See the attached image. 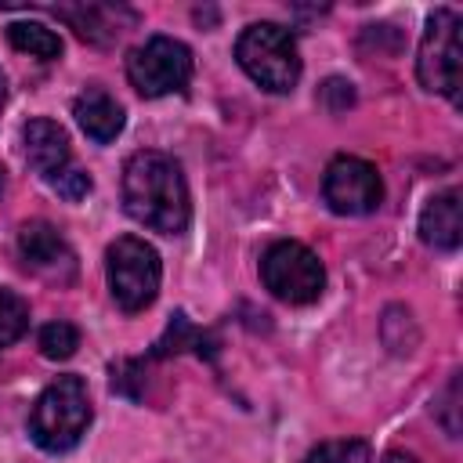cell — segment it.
<instances>
[{
    "label": "cell",
    "mask_w": 463,
    "mask_h": 463,
    "mask_svg": "<svg viewBox=\"0 0 463 463\" xmlns=\"http://www.w3.org/2000/svg\"><path fill=\"white\" fill-rule=\"evenodd\" d=\"M318 101H322V109H329L333 116L336 112H344V109H351L354 105V87L347 83V80H326L322 87H318Z\"/></svg>",
    "instance_id": "18"
},
{
    "label": "cell",
    "mask_w": 463,
    "mask_h": 463,
    "mask_svg": "<svg viewBox=\"0 0 463 463\" xmlns=\"http://www.w3.org/2000/svg\"><path fill=\"white\" fill-rule=\"evenodd\" d=\"M322 199L329 203L333 213H344V217H362V213H373L383 199V181L376 174L373 163L358 159V156H336L329 166H326V177H322Z\"/></svg>",
    "instance_id": "8"
},
{
    "label": "cell",
    "mask_w": 463,
    "mask_h": 463,
    "mask_svg": "<svg viewBox=\"0 0 463 463\" xmlns=\"http://www.w3.org/2000/svg\"><path fill=\"white\" fill-rule=\"evenodd\" d=\"M420 239L434 250H456L463 239V203L459 192L449 188L434 195L420 213Z\"/></svg>",
    "instance_id": "12"
},
{
    "label": "cell",
    "mask_w": 463,
    "mask_h": 463,
    "mask_svg": "<svg viewBox=\"0 0 463 463\" xmlns=\"http://www.w3.org/2000/svg\"><path fill=\"white\" fill-rule=\"evenodd\" d=\"M90 398L80 376L51 380L29 412V434L43 452H69L90 423Z\"/></svg>",
    "instance_id": "2"
},
{
    "label": "cell",
    "mask_w": 463,
    "mask_h": 463,
    "mask_svg": "<svg viewBox=\"0 0 463 463\" xmlns=\"http://www.w3.org/2000/svg\"><path fill=\"white\" fill-rule=\"evenodd\" d=\"M0 188H4V166H0Z\"/></svg>",
    "instance_id": "22"
},
{
    "label": "cell",
    "mask_w": 463,
    "mask_h": 463,
    "mask_svg": "<svg viewBox=\"0 0 463 463\" xmlns=\"http://www.w3.org/2000/svg\"><path fill=\"white\" fill-rule=\"evenodd\" d=\"M459 58H463V51H459V14L452 7H438L427 18L420 54H416V76H420L423 90L459 101Z\"/></svg>",
    "instance_id": "6"
},
{
    "label": "cell",
    "mask_w": 463,
    "mask_h": 463,
    "mask_svg": "<svg viewBox=\"0 0 463 463\" xmlns=\"http://www.w3.org/2000/svg\"><path fill=\"white\" fill-rule=\"evenodd\" d=\"M383 463H416V456H409V452H387Z\"/></svg>",
    "instance_id": "20"
},
{
    "label": "cell",
    "mask_w": 463,
    "mask_h": 463,
    "mask_svg": "<svg viewBox=\"0 0 463 463\" xmlns=\"http://www.w3.org/2000/svg\"><path fill=\"white\" fill-rule=\"evenodd\" d=\"M123 210L163 235H177L188 228L192 203L188 184L174 156L166 152H134L123 166Z\"/></svg>",
    "instance_id": "1"
},
{
    "label": "cell",
    "mask_w": 463,
    "mask_h": 463,
    "mask_svg": "<svg viewBox=\"0 0 463 463\" xmlns=\"http://www.w3.org/2000/svg\"><path fill=\"white\" fill-rule=\"evenodd\" d=\"M72 116H76L80 130H83L87 137L101 141V145L116 141V134H119L123 123H127L123 105H119L112 94H105L101 87H87V90L72 101Z\"/></svg>",
    "instance_id": "11"
},
{
    "label": "cell",
    "mask_w": 463,
    "mask_h": 463,
    "mask_svg": "<svg viewBox=\"0 0 463 463\" xmlns=\"http://www.w3.org/2000/svg\"><path fill=\"white\" fill-rule=\"evenodd\" d=\"M51 188L61 195V199H69V203H80L87 192H90V177L83 174V170H76V166H65L54 181H51Z\"/></svg>",
    "instance_id": "19"
},
{
    "label": "cell",
    "mask_w": 463,
    "mask_h": 463,
    "mask_svg": "<svg viewBox=\"0 0 463 463\" xmlns=\"http://www.w3.org/2000/svg\"><path fill=\"white\" fill-rule=\"evenodd\" d=\"M105 275L112 300L123 311H145L159 293V253L137 235H119L105 253Z\"/></svg>",
    "instance_id": "4"
},
{
    "label": "cell",
    "mask_w": 463,
    "mask_h": 463,
    "mask_svg": "<svg viewBox=\"0 0 463 463\" xmlns=\"http://www.w3.org/2000/svg\"><path fill=\"white\" fill-rule=\"evenodd\" d=\"M235 58L242 65V72L271 90V94H286L297 87L300 80V51L289 29L275 25V22H253L242 29V36L235 40Z\"/></svg>",
    "instance_id": "3"
},
{
    "label": "cell",
    "mask_w": 463,
    "mask_h": 463,
    "mask_svg": "<svg viewBox=\"0 0 463 463\" xmlns=\"http://www.w3.org/2000/svg\"><path fill=\"white\" fill-rule=\"evenodd\" d=\"M22 141H25V159H29V166L43 177V181H54L65 166H69V159H72V152H69V137H65V130L54 123V119H29L25 127H22Z\"/></svg>",
    "instance_id": "10"
},
{
    "label": "cell",
    "mask_w": 463,
    "mask_h": 463,
    "mask_svg": "<svg viewBox=\"0 0 463 463\" xmlns=\"http://www.w3.org/2000/svg\"><path fill=\"white\" fill-rule=\"evenodd\" d=\"M25 329H29V304L14 289L0 286V347L14 344Z\"/></svg>",
    "instance_id": "15"
},
{
    "label": "cell",
    "mask_w": 463,
    "mask_h": 463,
    "mask_svg": "<svg viewBox=\"0 0 463 463\" xmlns=\"http://www.w3.org/2000/svg\"><path fill=\"white\" fill-rule=\"evenodd\" d=\"M54 14L65 18L90 43H112L123 33V22H134L130 11L112 4H65V7H54Z\"/></svg>",
    "instance_id": "13"
},
{
    "label": "cell",
    "mask_w": 463,
    "mask_h": 463,
    "mask_svg": "<svg viewBox=\"0 0 463 463\" xmlns=\"http://www.w3.org/2000/svg\"><path fill=\"white\" fill-rule=\"evenodd\" d=\"M127 80L145 98L184 90L192 80V51L174 36H148L127 58Z\"/></svg>",
    "instance_id": "7"
},
{
    "label": "cell",
    "mask_w": 463,
    "mask_h": 463,
    "mask_svg": "<svg viewBox=\"0 0 463 463\" xmlns=\"http://www.w3.org/2000/svg\"><path fill=\"white\" fill-rule=\"evenodd\" d=\"M260 279L264 289L282 304H315L326 289V268L322 260L293 239L271 242L260 257Z\"/></svg>",
    "instance_id": "5"
},
{
    "label": "cell",
    "mask_w": 463,
    "mask_h": 463,
    "mask_svg": "<svg viewBox=\"0 0 463 463\" xmlns=\"http://www.w3.org/2000/svg\"><path fill=\"white\" fill-rule=\"evenodd\" d=\"M76 347H80L76 326H69V322H51V326L40 329V351H43V358L65 362V358L76 354Z\"/></svg>",
    "instance_id": "16"
},
{
    "label": "cell",
    "mask_w": 463,
    "mask_h": 463,
    "mask_svg": "<svg viewBox=\"0 0 463 463\" xmlns=\"http://www.w3.org/2000/svg\"><path fill=\"white\" fill-rule=\"evenodd\" d=\"M0 109H4V76H0Z\"/></svg>",
    "instance_id": "21"
},
{
    "label": "cell",
    "mask_w": 463,
    "mask_h": 463,
    "mask_svg": "<svg viewBox=\"0 0 463 463\" xmlns=\"http://www.w3.org/2000/svg\"><path fill=\"white\" fill-rule=\"evenodd\" d=\"M307 463H373V452L365 441L358 438H344V441H322Z\"/></svg>",
    "instance_id": "17"
},
{
    "label": "cell",
    "mask_w": 463,
    "mask_h": 463,
    "mask_svg": "<svg viewBox=\"0 0 463 463\" xmlns=\"http://www.w3.org/2000/svg\"><path fill=\"white\" fill-rule=\"evenodd\" d=\"M18 253L29 271L51 282H69L76 275V253L58 235V228H51L47 221H29L18 228Z\"/></svg>",
    "instance_id": "9"
},
{
    "label": "cell",
    "mask_w": 463,
    "mask_h": 463,
    "mask_svg": "<svg viewBox=\"0 0 463 463\" xmlns=\"http://www.w3.org/2000/svg\"><path fill=\"white\" fill-rule=\"evenodd\" d=\"M7 40H11L14 51L33 54V58H43V61H51V58L61 54L58 33L47 29L43 22H11V25H7Z\"/></svg>",
    "instance_id": "14"
}]
</instances>
